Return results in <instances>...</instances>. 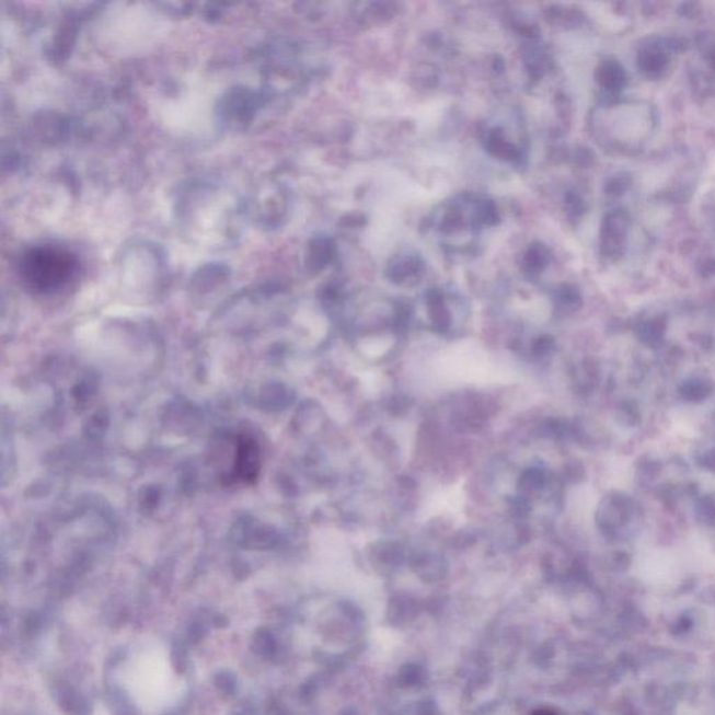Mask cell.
Returning a JSON list of instances; mask_svg holds the SVG:
<instances>
[{"label": "cell", "instance_id": "1", "mask_svg": "<svg viewBox=\"0 0 715 715\" xmlns=\"http://www.w3.org/2000/svg\"><path fill=\"white\" fill-rule=\"evenodd\" d=\"M78 262L70 253L57 247H37L23 258V280L37 292L58 291L72 280Z\"/></svg>", "mask_w": 715, "mask_h": 715}, {"label": "cell", "instance_id": "4", "mask_svg": "<svg viewBox=\"0 0 715 715\" xmlns=\"http://www.w3.org/2000/svg\"><path fill=\"white\" fill-rule=\"evenodd\" d=\"M530 715H560L554 710L551 708H539L535 712H532Z\"/></svg>", "mask_w": 715, "mask_h": 715}, {"label": "cell", "instance_id": "2", "mask_svg": "<svg viewBox=\"0 0 715 715\" xmlns=\"http://www.w3.org/2000/svg\"><path fill=\"white\" fill-rule=\"evenodd\" d=\"M237 471L238 478L253 481L258 473V448L255 440L250 438H242L240 446H238L235 466L233 473Z\"/></svg>", "mask_w": 715, "mask_h": 715}, {"label": "cell", "instance_id": "3", "mask_svg": "<svg viewBox=\"0 0 715 715\" xmlns=\"http://www.w3.org/2000/svg\"><path fill=\"white\" fill-rule=\"evenodd\" d=\"M545 484V475L541 470L530 469L521 474L519 480V491L522 495L530 496L537 494Z\"/></svg>", "mask_w": 715, "mask_h": 715}]
</instances>
